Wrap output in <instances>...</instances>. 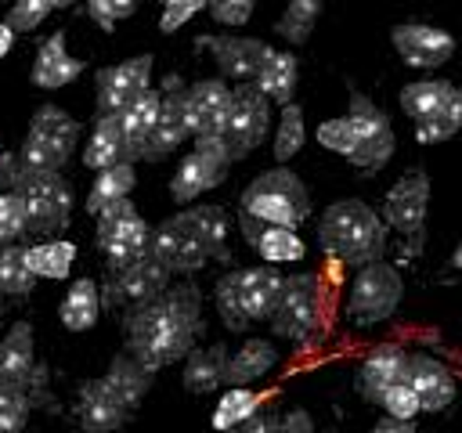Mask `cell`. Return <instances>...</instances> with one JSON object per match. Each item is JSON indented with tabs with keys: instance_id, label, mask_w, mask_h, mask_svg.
<instances>
[{
	"instance_id": "6da1fadb",
	"label": "cell",
	"mask_w": 462,
	"mask_h": 433,
	"mask_svg": "<svg viewBox=\"0 0 462 433\" xmlns=\"http://www.w3.org/2000/svg\"><path fill=\"white\" fill-rule=\"evenodd\" d=\"M199 336H202V289L195 281L166 285L155 299L123 310V346L152 372L188 357Z\"/></svg>"
},
{
	"instance_id": "7a4b0ae2",
	"label": "cell",
	"mask_w": 462,
	"mask_h": 433,
	"mask_svg": "<svg viewBox=\"0 0 462 433\" xmlns=\"http://www.w3.org/2000/svg\"><path fill=\"white\" fill-rule=\"evenodd\" d=\"M386 220L361 198L332 202L318 220V245L343 267H365L386 253Z\"/></svg>"
},
{
	"instance_id": "3957f363",
	"label": "cell",
	"mask_w": 462,
	"mask_h": 433,
	"mask_svg": "<svg viewBox=\"0 0 462 433\" xmlns=\"http://www.w3.org/2000/svg\"><path fill=\"white\" fill-rule=\"evenodd\" d=\"M0 191H14L25 209V235L54 238L72 220V188L61 173H29L18 155H0Z\"/></svg>"
},
{
	"instance_id": "277c9868",
	"label": "cell",
	"mask_w": 462,
	"mask_h": 433,
	"mask_svg": "<svg viewBox=\"0 0 462 433\" xmlns=\"http://www.w3.org/2000/svg\"><path fill=\"white\" fill-rule=\"evenodd\" d=\"M282 281H285V274L271 263L227 271L213 285V299H217V314H220L224 328L245 332L253 321H267L274 303H278Z\"/></svg>"
},
{
	"instance_id": "5b68a950",
	"label": "cell",
	"mask_w": 462,
	"mask_h": 433,
	"mask_svg": "<svg viewBox=\"0 0 462 433\" xmlns=\"http://www.w3.org/2000/svg\"><path fill=\"white\" fill-rule=\"evenodd\" d=\"M238 209L256 216V220H263V224L300 227L310 216V191L289 166H274V170L256 173L242 188Z\"/></svg>"
},
{
	"instance_id": "8992f818",
	"label": "cell",
	"mask_w": 462,
	"mask_h": 433,
	"mask_svg": "<svg viewBox=\"0 0 462 433\" xmlns=\"http://www.w3.org/2000/svg\"><path fill=\"white\" fill-rule=\"evenodd\" d=\"M76 144H79V123L58 105H40L29 119L18 166L29 173H58L72 159Z\"/></svg>"
},
{
	"instance_id": "52a82bcc",
	"label": "cell",
	"mask_w": 462,
	"mask_h": 433,
	"mask_svg": "<svg viewBox=\"0 0 462 433\" xmlns=\"http://www.w3.org/2000/svg\"><path fill=\"white\" fill-rule=\"evenodd\" d=\"M94 220H97L94 242L105 256L108 274H119L123 267H130L152 253V227L130 198H116V202L101 206L94 213Z\"/></svg>"
},
{
	"instance_id": "ba28073f",
	"label": "cell",
	"mask_w": 462,
	"mask_h": 433,
	"mask_svg": "<svg viewBox=\"0 0 462 433\" xmlns=\"http://www.w3.org/2000/svg\"><path fill=\"white\" fill-rule=\"evenodd\" d=\"M404 299V278L393 263L386 260H372L365 267H357L354 281H350V292H346V321L354 328H372V325H383L397 314Z\"/></svg>"
},
{
	"instance_id": "9c48e42d",
	"label": "cell",
	"mask_w": 462,
	"mask_h": 433,
	"mask_svg": "<svg viewBox=\"0 0 462 433\" xmlns=\"http://www.w3.org/2000/svg\"><path fill=\"white\" fill-rule=\"evenodd\" d=\"M267 321H271V332L278 339L307 346L321 328V278L314 271L289 274L282 281L278 303H274Z\"/></svg>"
},
{
	"instance_id": "30bf717a",
	"label": "cell",
	"mask_w": 462,
	"mask_h": 433,
	"mask_svg": "<svg viewBox=\"0 0 462 433\" xmlns=\"http://www.w3.org/2000/svg\"><path fill=\"white\" fill-rule=\"evenodd\" d=\"M0 390L22 393L32 401V408L40 404L54 411V397L47 390V368L36 361V339L29 321H14L0 339Z\"/></svg>"
},
{
	"instance_id": "8fae6325",
	"label": "cell",
	"mask_w": 462,
	"mask_h": 433,
	"mask_svg": "<svg viewBox=\"0 0 462 433\" xmlns=\"http://www.w3.org/2000/svg\"><path fill=\"white\" fill-rule=\"evenodd\" d=\"M152 256L170 274H195L213 260V249L199 224L195 206H184L180 213H173L159 227H152Z\"/></svg>"
},
{
	"instance_id": "7c38bea8",
	"label": "cell",
	"mask_w": 462,
	"mask_h": 433,
	"mask_svg": "<svg viewBox=\"0 0 462 433\" xmlns=\"http://www.w3.org/2000/svg\"><path fill=\"white\" fill-rule=\"evenodd\" d=\"M346 123H350V155H346V162H354L357 170H368V173L383 170L393 159V148H397L390 115L368 94L350 90Z\"/></svg>"
},
{
	"instance_id": "4fadbf2b",
	"label": "cell",
	"mask_w": 462,
	"mask_h": 433,
	"mask_svg": "<svg viewBox=\"0 0 462 433\" xmlns=\"http://www.w3.org/2000/svg\"><path fill=\"white\" fill-rule=\"evenodd\" d=\"M267 130H271V101L253 83L231 87V101H227V115H224V130H220V141H224L231 162L253 155L267 141Z\"/></svg>"
},
{
	"instance_id": "5bb4252c",
	"label": "cell",
	"mask_w": 462,
	"mask_h": 433,
	"mask_svg": "<svg viewBox=\"0 0 462 433\" xmlns=\"http://www.w3.org/2000/svg\"><path fill=\"white\" fill-rule=\"evenodd\" d=\"M191 141H195L191 152L180 159V166L170 177V195L180 206H188L199 195H206L217 184H224V177L231 170V155H227L220 137H191Z\"/></svg>"
},
{
	"instance_id": "9a60e30c",
	"label": "cell",
	"mask_w": 462,
	"mask_h": 433,
	"mask_svg": "<svg viewBox=\"0 0 462 433\" xmlns=\"http://www.w3.org/2000/svg\"><path fill=\"white\" fill-rule=\"evenodd\" d=\"M426 209H430V177L422 170H411L390 184L383 195V220L390 231L411 242V253L422 245V227H426Z\"/></svg>"
},
{
	"instance_id": "2e32d148",
	"label": "cell",
	"mask_w": 462,
	"mask_h": 433,
	"mask_svg": "<svg viewBox=\"0 0 462 433\" xmlns=\"http://www.w3.org/2000/svg\"><path fill=\"white\" fill-rule=\"evenodd\" d=\"M159 115H155V126H152V137L141 152L144 162H162L166 155H173L188 137V112H184V79L177 72H170L159 87Z\"/></svg>"
},
{
	"instance_id": "e0dca14e",
	"label": "cell",
	"mask_w": 462,
	"mask_h": 433,
	"mask_svg": "<svg viewBox=\"0 0 462 433\" xmlns=\"http://www.w3.org/2000/svg\"><path fill=\"white\" fill-rule=\"evenodd\" d=\"M390 43L397 51V58L411 69H440L455 58L458 51V40L440 29V25H426V22H404V25H393L390 29Z\"/></svg>"
},
{
	"instance_id": "ac0fdd59",
	"label": "cell",
	"mask_w": 462,
	"mask_h": 433,
	"mask_svg": "<svg viewBox=\"0 0 462 433\" xmlns=\"http://www.w3.org/2000/svg\"><path fill=\"white\" fill-rule=\"evenodd\" d=\"M170 278L173 274L148 253L144 260H137V263L123 267L119 274H112L108 285H101V307H108V310H130L137 303H148V299H155L170 285Z\"/></svg>"
},
{
	"instance_id": "d6986e66",
	"label": "cell",
	"mask_w": 462,
	"mask_h": 433,
	"mask_svg": "<svg viewBox=\"0 0 462 433\" xmlns=\"http://www.w3.org/2000/svg\"><path fill=\"white\" fill-rule=\"evenodd\" d=\"M97 83V115H119L141 90L152 87V54H137L130 61H119V65H105L97 69L94 76Z\"/></svg>"
},
{
	"instance_id": "ffe728a7",
	"label": "cell",
	"mask_w": 462,
	"mask_h": 433,
	"mask_svg": "<svg viewBox=\"0 0 462 433\" xmlns=\"http://www.w3.org/2000/svg\"><path fill=\"white\" fill-rule=\"evenodd\" d=\"M195 47H206L220 69V79H238V83H253V76L260 72L263 58H267V43L256 40V36H235V32H224V36H199Z\"/></svg>"
},
{
	"instance_id": "44dd1931",
	"label": "cell",
	"mask_w": 462,
	"mask_h": 433,
	"mask_svg": "<svg viewBox=\"0 0 462 433\" xmlns=\"http://www.w3.org/2000/svg\"><path fill=\"white\" fill-rule=\"evenodd\" d=\"M130 408L105 386V379H87L76 393V426L79 433H123Z\"/></svg>"
},
{
	"instance_id": "7402d4cb",
	"label": "cell",
	"mask_w": 462,
	"mask_h": 433,
	"mask_svg": "<svg viewBox=\"0 0 462 433\" xmlns=\"http://www.w3.org/2000/svg\"><path fill=\"white\" fill-rule=\"evenodd\" d=\"M227 101H231V87L220 76L184 87V112H188L191 137H220L224 115H227Z\"/></svg>"
},
{
	"instance_id": "603a6c76",
	"label": "cell",
	"mask_w": 462,
	"mask_h": 433,
	"mask_svg": "<svg viewBox=\"0 0 462 433\" xmlns=\"http://www.w3.org/2000/svg\"><path fill=\"white\" fill-rule=\"evenodd\" d=\"M404 382L415 390L419 397V408L422 411H444L451 401H455V375L451 368L433 357V354H408V368H404Z\"/></svg>"
},
{
	"instance_id": "cb8c5ba5",
	"label": "cell",
	"mask_w": 462,
	"mask_h": 433,
	"mask_svg": "<svg viewBox=\"0 0 462 433\" xmlns=\"http://www.w3.org/2000/svg\"><path fill=\"white\" fill-rule=\"evenodd\" d=\"M83 69H87V65L69 54L65 32L58 29V32H51V36L40 43V51H36V61H32V87H40V90L69 87L72 79L83 76Z\"/></svg>"
},
{
	"instance_id": "d4e9b609",
	"label": "cell",
	"mask_w": 462,
	"mask_h": 433,
	"mask_svg": "<svg viewBox=\"0 0 462 433\" xmlns=\"http://www.w3.org/2000/svg\"><path fill=\"white\" fill-rule=\"evenodd\" d=\"M404 368H408V350H404V346H397V343L375 346V350L361 361V368H357V393L375 404L386 386H393V382L404 379Z\"/></svg>"
},
{
	"instance_id": "484cf974",
	"label": "cell",
	"mask_w": 462,
	"mask_h": 433,
	"mask_svg": "<svg viewBox=\"0 0 462 433\" xmlns=\"http://www.w3.org/2000/svg\"><path fill=\"white\" fill-rule=\"evenodd\" d=\"M159 87H148L141 90L123 112H119V126H123V159L126 162H137L148 137H152V126H155V115H159Z\"/></svg>"
},
{
	"instance_id": "4316f807",
	"label": "cell",
	"mask_w": 462,
	"mask_h": 433,
	"mask_svg": "<svg viewBox=\"0 0 462 433\" xmlns=\"http://www.w3.org/2000/svg\"><path fill=\"white\" fill-rule=\"evenodd\" d=\"M278 364V346L271 339H245L235 354H227L224 382L227 386H253L263 375H271Z\"/></svg>"
},
{
	"instance_id": "83f0119b",
	"label": "cell",
	"mask_w": 462,
	"mask_h": 433,
	"mask_svg": "<svg viewBox=\"0 0 462 433\" xmlns=\"http://www.w3.org/2000/svg\"><path fill=\"white\" fill-rule=\"evenodd\" d=\"M300 83V61L292 51H267L260 72L253 76V87L271 101V105H289Z\"/></svg>"
},
{
	"instance_id": "f1b7e54d",
	"label": "cell",
	"mask_w": 462,
	"mask_h": 433,
	"mask_svg": "<svg viewBox=\"0 0 462 433\" xmlns=\"http://www.w3.org/2000/svg\"><path fill=\"white\" fill-rule=\"evenodd\" d=\"M224 368H227V346L224 343L191 346L184 357L180 382L188 393H213L217 386H224Z\"/></svg>"
},
{
	"instance_id": "f546056e",
	"label": "cell",
	"mask_w": 462,
	"mask_h": 433,
	"mask_svg": "<svg viewBox=\"0 0 462 433\" xmlns=\"http://www.w3.org/2000/svg\"><path fill=\"white\" fill-rule=\"evenodd\" d=\"M101 379H105V386H108V390H112V393H116V397L134 411V408L144 401V393L152 390L155 372H152V368H144L134 354H126V350H123V354H116V357L108 361V372H105Z\"/></svg>"
},
{
	"instance_id": "4dcf8cb0",
	"label": "cell",
	"mask_w": 462,
	"mask_h": 433,
	"mask_svg": "<svg viewBox=\"0 0 462 433\" xmlns=\"http://www.w3.org/2000/svg\"><path fill=\"white\" fill-rule=\"evenodd\" d=\"M58 318L69 332H87L101 318V285L94 278H76L58 307Z\"/></svg>"
},
{
	"instance_id": "1f68e13d",
	"label": "cell",
	"mask_w": 462,
	"mask_h": 433,
	"mask_svg": "<svg viewBox=\"0 0 462 433\" xmlns=\"http://www.w3.org/2000/svg\"><path fill=\"white\" fill-rule=\"evenodd\" d=\"M256 249V256L271 267H282V263H296L307 256V245L303 238L296 235V227H282V224H260L256 238L249 242Z\"/></svg>"
},
{
	"instance_id": "d6a6232c",
	"label": "cell",
	"mask_w": 462,
	"mask_h": 433,
	"mask_svg": "<svg viewBox=\"0 0 462 433\" xmlns=\"http://www.w3.org/2000/svg\"><path fill=\"white\" fill-rule=\"evenodd\" d=\"M123 159V126H119V115H97L94 119V130L83 144V166L87 170H105L112 162Z\"/></svg>"
},
{
	"instance_id": "836d02e7",
	"label": "cell",
	"mask_w": 462,
	"mask_h": 433,
	"mask_svg": "<svg viewBox=\"0 0 462 433\" xmlns=\"http://www.w3.org/2000/svg\"><path fill=\"white\" fill-rule=\"evenodd\" d=\"M134 184H137V173H134V162H126V159H119V162L97 170L94 188H90V195H87V202H83L87 213L94 216L101 206H108V202H116V198H130Z\"/></svg>"
},
{
	"instance_id": "e575fe53",
	"label": "cell",
	"mask_w": 462,
	"mask_h": 433,
	"mask_svg": "<svg viewBox=\"0 0 462 433\" xmlns=\"http://www.w3.org/2000/svg\"><path fill=\"white\" fill-rule=\"evenodd\" d=\"M25 256L36 278H69L76 263V245L69 238H47V242L25 245Z\"/></svg>"
},
{
	"instance_id": "d590c367",
	"label": "cell",
	"mask_w": 462,
	"mask_h": 433,
	"mask_svg": "<svg viewBox=\"0 0 462 433\" xmlns=\"http://www.w3.org/2000/svg\"><path fill=\"white\" fill-rule=\"evenodd\" d=\"M451 90H455V83H448V79H415L401 90V108L411 123H422L451 97Z\"/></svg>"
},
{
	"instance_id": "8d00e7d4",
	"label": "cell",
	"mask_w": 462,
	"mask_h": 433,
	"mask_svg": "<svg viewBox=\"0 0 462 433\" xmlns=\"http://www.w3.org/2000/svg\"><path fill=\"white\" fill-rule=\"evenodd\" d=\"M458 130H462V87H455L451 97L433 115L415 123V141L419 144H440V141H451Z\"/></svg>"
},
{
	"instance_id": "74e56055",
	"label": "cell",
	"mask_w": 462,
	"mask_h": 433,
	"mask_svg": "<svg viewBox=\"0 0 462 433\" xmlns=\"http://www.w3.org/2000/svg\"><path fill=\"white\" fill-rule=\"evenodd\" d=\"M263 404V393H256L253 386H227L213 408V429L217 433H227L235 429L242 419H249L256 408Z\"/></svg>"
},
{
	"instance_id": "f35d334b",
	"label": "cell",
	"mask_w": 462,
	"mask_h": 433,
	"mask_svg": "<svg viewBox=\"0 0 462 433\" xmlns=\"http://www.w3.org/2000/svg\"><path fill=\"white\" fill-rule=\"evenodd\" d=\"M318 14H321V0H289L274 22V32L289 43H307L310 29L318 25Z\"/></svg>"
},
{
	"instance_id": "ab89813d",
	"label": "cell",
	"mask_w": 462,
	"mask_h": 433,
	"mask_svg": "<svg viewBox=\"0 0 462 433\" xmlns=\"http://www.w3.org/2000/svg\"><path fill=\"white\" fill-rule=\"evenodd\" d=\"M36 285V274L29 267L25 245H4L0 249V296H25Z\"/></svg>"
},
{
	"instance_id": "60d3db41",
	"label": "cell",
	"mask_w": 462,
	"mask_h": 433,
	"mask_svg": "<svg viewBox=\"0 0 462 433\" xmlns=\"http://www.w3.org/2000/svg\"><path fill=\"white\" fill-rule=\"evenodd\" d=\"M307 141V123H303V108L296 101L282 105V115H278V130H274V159L278 162H289Z\"/></svg>"
},
{
	"instance_id": "b9f144b4",
	"label": "cell",
	"mask_w": 462,
	"mask_h": 433,
	"mask_svg": "<svg viewBox=\"0 0 462 433\" xmlns=\"http://www.w3.org/2000/svg\"><path fill=\"white\" fill-rule=\"evenodd\" d=\"M199 213V224L209 238V249H213V260H231L227 253V231H231V220H227V209L224 206H213V202H202L195 206Z\"/></svg>"
},
{
	"instance_id": "7bdbcfd3",
	"label": "cell",
	"mask_w": 462,
	"mask_h": 433,
	"mask_svg": "<svg viewBox=\"0 0 462 433\" xmlns=\"http://www.w3.org/2000/svg\"><path fill=\"white\" fill-rule=\"evenodd\" d=\"M379 408H383V415H390V419H415L422 408H419V397H415V390L401 379V382H393V386H386L383 393H379V401H375Z\"/></svg>"
},
{
	"instance_id": "ee69618b",
	"label": "cell",
	"mask_w": 462,
	"mask_h": 433,
	"mask_svg": "<svg viewBox=\"0 0 462 433\" xmlns=\"http://www.w3.org/2000/svg\"><path fill=\"white\" fill-rule=\"evenodd\" d=\"M51 0H14L7 11V29L11 32H32L43 25V18L51 14Z\"/></svg>"
},
{
	"instance_id": "f6af8a7d",
	"label": "cell",
	"mask_w": 462,
	"mask_h": 433,
	"mask_svg": "<svg viewBox=\"0 0 462 433\" xmlns=\"http://www.w3.org/2000/svg\"><path fill=\"white\" fill-rule=\"evenodd\" d=\"M25 235V209L14 191H0V245H11Z\"/></svg>"
},
{
	"instance_id": "bcb514c9",
	"label": "cell",
	"mask_w": 462,
	"mask_h": 433,
	"mask_svg": "<svg viewBox=\"0 0 462 433\" xmlns=\"http://www.w3.org/2000/svg\"><path fill=\"white\" fill-rule=\"evenodd\" d=\"M29 411H32L29 397L0 390V433H22L25 422H29Z\"/></svg>"
},
{
	"instance_id": "7dc6e473",
	"label": "cell",
	"mask_w": 462,
	"mask_h": 433,
	"mask_svg": "<svg viewBox=\"0 0 462 433\" xmlns=\"http://www.w3.org/2000/svg\"><path fill=\"white\" fill-rule=\"evenodd\" d=\"M318 144L325 148V152H336V155H350V123H346V115H336V119H325V123H318Z\"/></svg>"
},
{
	"instance_id": "c3c4849f",
	"label": "cell",
	"mask_w": 462,
	"mask_h": 433,
	"mask_svg": "<svg viewBox=\"0 0 462 433\" xmlns=\"http://www.w3.org/2000/svg\"><path fill=\"white\" fill-rule=\"evenodd\" d=\"M87 11L105 32H112L116 22H123V18H130L137 11V0H87Z\"/></svg>"
},
{
	"instance_id": "681fc988",
	"label": "cell",
	"mask_w": 462,
	"mask_h": 433,
	"mask_svg": "<svg viewBox=\"0 0 462 433\" xmlns=\"http://www.w3.org/2000/svg\"><path fill=\"white\" fill-rule=\"evenodd\" d=\"M202 7H206V0H162L159 29H162V32H177V29L188 25Z\"/></svg>"
},
{
	"instance_id": "f907efd6",
	"label": "cell",
	"mask_w": 462,
	"mask_h": 433,
	"mask_svg": "<svg viewBox=\"0 0 462 433\" xmlns=\"http://www.w3.org/2000/svg\"><path fill=\"white\" fill-rule=\"evenodd\" d=\"M253 4L256 0H206L209 18L220 22V25H231V29H238L253 18Z\"/></svg>"
},
{
	"instance_id": "816d5d0a",
	"label": "cell",
	"mask_w": 462,
	"mask_h": 433,
	"mask_svg": "<svg viewBox=\"0 0 462 433\" xmlns=\"http://www.w3.org/2000/svg\"><path fill=\"white\" fill-rule=\"evenodd\" d=\"M278 419H282V415H278L274 408H263V404H260L249 419H242V422H238L235 429H227V433H271V429L278 426Z\"/></svg>"
},
{
	"instance_id": "f5cc1de1",
	"label": "cell",
	"mask_w": 462,
	"mask_h": 433,
	"mask_svg": "<svg viewBox=\"0 0 462 433\" xmlns=\"http://www.w3.org/2000/svg\"><path fill=\"white\" fill-rule=\"evenodd\" d=\"M271 433H314V419L303 411V408H292L278 419V426Z\"/></svg>"
},
{
	"instance_id": "db71d44e",
	"label": "cell",
	"mask_w": 462,
	"mask_h": 433,
	"mask_svg": "<svg viewBox=\"0 0 462 433\" xmlns=\"http://www.w3.org/2000/svg\"><path fill=\"white\" fill-rule=\"evenodd\" d=\"M368 433H419V429H415V419H390V415H383Z\"/></svg>"
},
{
	"instance_id": "11a10c76",
	"label": "cell",
	"mask_w": 462,
	"mask_h": 433,
	"mask_svg": "<svg viewBox=\"0 0 462 433\" xmlns=\"http://www.w3.org/2000/svg\"><path fill=\"white\" fill-rule=\"evenodd\" d=\"M11 47H14V32L7 29V22H0V58H7Z\"/></svg>"
},
{
	"instance_id": "9f6ffc18",
	"label": "cell",
	"mask_w": 462,
	"mask_h": 433,
	"mask_svg": "<svg viewBox=\"0 0 462 433\" xmlns=\"http://www.w3.org/2000/svg\"><path fill=\"white\" fill-rule=\"evenodd\" d=\"M451 267H455V271H462V242H458V245H455V253H451Z\"/></svg>"
},
{
	"instance_id": "6f0895ef",
	"label": "cell",
	"mask_w": 462,
	"mask_h": 433,
	"mask_svg": "<svg viewBox=\"0 0 462 433\" xmlns=\"http://www.w3.org/2000/svg\"><path fill=\"white\" fill-rule=\"evenodd\" d=\"M69 4H76V0H51V7H69Z\"/></svg>"
},
{
	"instance_id": "680465c9",
	"label": "cell",
	"mask_w": 462,
	"mask_h": 433,
	"mask_svg": "<svg viewBox=\"0 0 462 433\" xmlns=\"http://www.w3.org/2000/svg\"><path fill=\"white\" fill-rule=\"evenodd\" d=\"M0 318H4V296H0Z\"/></svg>"
},
{
	"instance_id": "91938a15",
	"label": "cell",
	"mask_w": 462,
	"mask_h": 433,
	"mask_svg": "<svg viewBox=\"0 0 462 433\" xmlns=\"http://www.w3.org/2000/svg\"><path fill=\"white\" fill-rule=\"evenodd\" d=\"M0 4H7V0H0ZM11 4H14V0H11Z\"/></svg>"
},
{
	"instance_id": "94428289",
	"label": "cell",
	"mask_w": 462,
	"mask_h": 433,
	"mask_svg": "<svg viewBox=\"0 0 462 433\" xmlns=\"http://www.w3.org/2000/svg\"><path fill=\"white\" fill-rule=\"evenodd\" d=\"M0 249H4V245H0Z\"/></svg>"
}]
</instances>
